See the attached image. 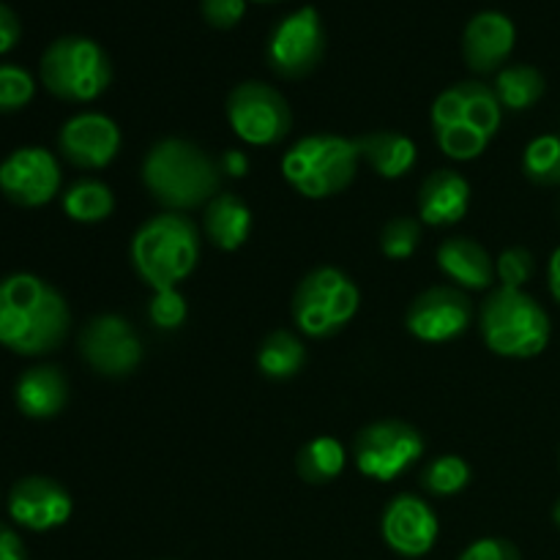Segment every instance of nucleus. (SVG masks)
Instances as JSON below:
<instances>
[{"label": "nucleus", "instance_id": "obj_1", "mask_svg": "<svg viewBox=\"0 0 560 560\" xmlns=\"http://www.w3.org/2000/svg\"><path fill=\"white\" fill-rule=\"evenodd\" d=\"M71 312L60 290L36 273L0 279V345L16 355H47L66 342Z\"/></svg>", "mask_w": 560, "mask_h": 560}, {"label": "nucleus", "instance_id": "obj_2", "mask_svg": "<svg viewBox=\"0 0 560 560\" xmlns=\"http://www.w3.org/2000/svg\"><path fill=\"white\" fill-rule=\"evenodd\" d=\"M142 184L159 206L186 213L219 195L222 167L195 142L167 137L153 142L142 159Z\"/></svg>", "mask_w": 560, "mask_h": 560}, {"label": "nucleus", "instance_id": "obj_3", "mask_svg": "<svg viewBox=\"0 0 560 560\" xmlns=\"http://www.w3.org/2000/svg\"><path fill=\"white\" fill-rule=\"evenodd\" d=\"M200 260V230L178 211L151 217L131 238V266L151 290L178 288Z\"/></svg>", "mask_w": 560, "mask_h": 560}, {"label": "nucleus", "instance_id": "obj_4", "mask_svg": "<svg viewBox=\"0 0 560 560\" xmlns=\"http://www.w3.org/2000/svg\"><path fill=\"white\" fill-rule=\"evenodd\" d=\"M479 331L487 348L503 359H534L550 342V317L525 290L498 288L479 310Z\"/></svg>", "mask_w": 560, "mask_h": 560}, {"label": "nucleus", "instance_id": "obj_5", "mask_svg": "<svg viewBox=\"0 0 560 560\" xmlns=\"http://www.w3.org/2000/svg\"><path fill=\"white\" fill-rule=\"evenodd\" d=\"M359 164V140L342 135H310L284 153L282 175L306 200H326L353 184Z\"/></svg>", "mask_w": 560, "mask_h": 560}, {"label": "nucleus", "instance_id": "obj_6", "mask_svg": "<svg viewBox=\"0 0 560 560\" xmlns=\"http://www.w3.org/2000/svg\"><path fill=\"white\" fill-rule=\"evenodd\" d=\"M42 82L63 102H96L113 82V60L107 49L88 36H60L44 49Z\"/></svg>", "mask_w": 560, "mask_h": 560}, {"label": "nucleus", "instance_id": "obj_7", "mask_svg": "<svg viewBox=\"0 0 560 560\" xmlns=\"http://www.w3.org/2000/svg\"><path fill=\"white\" fill-rule=\"evenodd\" d=\"M361 293L353 279L334 266L306 273L293 293V320L310 339H328L355 317Z\"/></svg>", "mask_w": 560, "mask_h": 560}, {"label": "nucleus", "instance_id": "obj_8", "mask_svg": "<svg viewBox=\"0 0 560 560\" xmlns=\"http://www.w3.org/2000/svg\"><path fill=\"white\" fill-rule=\"evenodd\" d=\"M421 457H424V438L416 427L399 419L366 424L353 443V459L359 474L381 481V485L408 474Z\"/></svg>", "mask_w": 560, "mask_h": 560}, {"label": "nucleus", "instance_id": "obj_9", "mask_svg": "<svg viewBox=\"0 0 560 560\" xmlns=\"http://www.w3.org/2000/svg\"><path fill=\"white\" fill-rule=\"evenodd\" d=\"M230 129L246 145H279L293 129V113L282 93L266 82L246 80L228 96Z\"/></svg>", "mask_w": 560, "mask_h": 560}, {"label": "nucleus", "instance_id": "obj_10", "mask_svg": "<svg viewBox=\"0 0 560 560\" xmlns=\"http://www.w3.org/2000/svg\"><path fill=\"white\" fill-rule=\"evenodd\" d=\"M326 55V25L315 5H301L273 25L266 42V60L284 80H301Z\"/></svg>", "mask_w": 560, "mask_h": 560}, {"label": "nucleus", "instance_id": "obj_11", "mask_svg": "<svg viewBox=\"0 0 560 560\" xmlns=\"http://www.w3.org/2000/svg\"><path fill=\"white\" fill-rule=\"evenodd\" d=\"M142 339L126 317L98 315L82 328L80 355L96 375L126 377L142 364Z\"/></svg>", "mask_w": 560, "mask_h": 560}, {"label": "nucleus", "instance_id": "obj_12", "mask_svg": "<svg viewBox=\"0 0 560 560\" xmlns=\"http://www.w3.org/2000/svg\"><path fill=\"white\" fill-rule=\"evenodd\" d=\"M474 317L476 306L465 290L452 288V284H438V288L416 295L413 304L408 306V315H405V326L421 342L441 345L463 337L474 326Z\"/></svg>", "mask_w": 560, "mask_h": 560}, {"label": "nucleus", "instance_id": "obj_13", "mask_svg": "<svg viewBox=\"0 0 560 560\" xmlns=\"http://www.w3.org/2000/svg\"><path fill=\"white\" fill-rule=\"evenodd\" d=\"M0 191L22 208L47 206L60 191V164L52 151L38 145L16 148L0 164Z\"/></svg>", "mask_w": 560, "mask_h": 560}, {"label": "nucleus", "instance_id": "obj_14", "mask_svg": "<svg viewBox=\"0 0 560 560\" xmlns=\"http://www.w3.org/2000/svg\"><path fill=\"white\" fill-rule=\"evenodd\" d=\"M430 120L432 131L465 126V129H474L492 140L501 129L503 107L492 85H485L479 80H465L438 93L430 107Z\"/></svg>", "mask_w": 560, "mask_h": 560}, {"label": "nucleus", "instance_id": "obj_15", "mask_svg": "<svg viewBox=\"0 0 560 560\" xmlns=\"http://www.w3.org/2000/svg\"><path fill=\"white\" fill-rule=\"evenodd\" d=\"M438 514L424 498L402 495L392 498L386 509H383L381 534L388 550H394L402 558H424L427 552L435 547L438 541Z\"/></svg>", "mask_w": 560, "mask_h": 560}, {"label": "nucleus", "instance_id": "obj_16", "mask_svg": "<svg viewBox=\"0 0 560 560\" xmlns=\"http://www.w3.org/2000/svg\"><path fill=\"white\" fill-rule=\"evenodd\" d=\"M118 124L104 113H80L60 126L58 151L69 164L80 170H102L120 151Z\"/></svg>", "mask_w": 560, "mask_h": 560}, {"label": "nucleus", "instance_id": "obj_17", "mask_svg": "<svg viewBox=\"0 0 560 560\" xmlns=\"http://www.w3.org/2000/svg\"><path fill=\"white\" fill-rule=\"evenodd\" d=\"M71 512H74V503H71L69 490L49 476H25L9 492V517L20 528L36 530V534L66 525Z\"/></svg>", "mask_w": 560, "mask_h": 560}, {"label": "nucleus", "instance_id": "obj_18", "mask_svg": "<svg viewBox=\"0 0 560 560\" xmlns=\"http://www.w3.org/2000/svg\"><path fill=\"white\" fill-rule=\"evenodd\" d=\"M514 42H517V27H514L512 16L498 9L479 11L470 16L463 33L465 63L476 74L501 71V66L512 55Z\"/></svg>", "mask_w": 560, "mask_h": 560}, {"label": "nucleus", "instance_id": "obj_19", "mask_svg": "<svg viewBox=\"0 0 560 560\" xmlns=\"http://www.w3.org/2000/svg\"><path fill=\"white\" fill-rule=\"evenodd\" d=\"M470 208V184L457 170H435L419 189V217L430 228H452Z\"/></svg>", "mask_w": 560, "mask_h": 560}, {"label": "nucleus", "instance_id": "obj_20", "mask_svg": "<svg viewBox=\"0 0 560 560\" xmlns=\"http://www.w3.org/2000/svg\"><path fill=\"white\" fill-rule=\"evenodd\" d=\"M14 402L27 419H55L69 402V381L60 366L38 364L20 375L14 388Z\"/></svg>", "mask_w": 560, "mask_h": 560}, {"label": "nucleus", "instance_id": "obj_21", "mask_svg": "<svg viewBox=\"0 0 560 560\" xmlns=\"http://www.w3.org/2000/svg\"><path fill=\"white\" fill-rule=\"evenodd\" d=\"M438 268L459 290H487L495 282V260L468 235H454L438 246Z\"/></svg>", "mask_w": 560, "mask_h": 560}, {"label": "nucleus", "instance_id": "obj_22", "mask_svg": "<svg viewBox=\"0 0 560 560\" xmlns=\"http://www.w3.org/2000/svg\"><path fill=\"white\" fill-rule=\"evenodd\" d=\"M202 228L208 241L222 252H235L249 241L252 211L233 191H219L202 213Z\"/></svg>", "mask_w": 560, "mask_h": 560}, {"label": "nucleus", "instance_id": "obj_23", "mask_svg": "<svg viewBox=\"0 0 560 560\" xmlns=\"http://www.w3.org/2000/svg\"><path fill=\"white\" fill-rule=\"evenodd\" d=\"M361 162L370 164L381 178L397 180L413 170L419 159V148L408 135L394 129H377L370 135L359 137Z\"/></svg>", "mask_w": 560, "mask_h": 560}, {"label": "nucleus", "instance_id": "obj_24", "mask_svg": "<svg viewBox=\"0 0 560 560\" xmlns=\"http://www.w3.org/2000/svg\"><path fill=\"white\" fill-rule=\"evenodd\" d=\"M545 74L528 63L503 66L495 74V82H492V91H495L501 107L512 109V113H523V109L534 107L545 96Z\"/></svg>", "mask_w": 560, "mask_h": 560}, {"label": "nucleus", "instance_id": "obj_25", "mask_svg": "<svg viewBox=\"0 0 560 560\" xmlns=\"http://www.w3.org/2000/svg\"><path fill=\"white\" fill-rule=\"evenodd\" d=\"M306 364V348L295 334L273 331L268 334L257 350V370L271 381H290Z\"/></svg>", "mask_w": 560, "mask_h": 560}, {"label": "nucleus", "instance_id": "obj_26", "mask_svg": "<svg viewBox=\"0 0 560 560\" xmlns=\"http://www.w3.org/2000/svg\"><path fill=\"white\" fill-rule=\"evenodd\" d=\"M345 463H348L345 446L337 438L328 435L312 438L295 454V470H299V476L306 485H328V481H334L342 474Z\"/></svg>", "mask_w": 560, "mask_h": 560}, {"label": "nucleus", "instance_id": "obj_27", "mask_svg": "<svg viewBox=\"0 0 560 560\" xmlns=\"http://www.w3.org/2000/svg\"><path fill=\"white\" fill-rule=\"evenodd\" d=\"M66 217L80 224H96L113 217L115 195L104 180L80 178L63 191Z\"/></svg>", "mask_w": 560, "mask_h": 560}, {"label": "nucleus", "instance_id": "obj_28", "mask_svg": "<svg viewBox=\"0 0 560 560\" xmlns=\"http://www.w3.org/2000/svg\"><path fill=\"white\" fill-rule=\"evenodd\" d=\"M421 485L430 495L452 498L470 485V465L457 454H441L424 468Z\"/></svg>", "mask_w": 560, "mask_h": 560}, {"label": "nucleus", "instance_id": "obj_29", "mask_svg": "<svg viewBox=\"0 0 560 560\" xmlns=\"http://www.w3.org/2000/svg\"><path fill=\"white\" fill-rule=\"evenodd\" d=\"M523 173L539 186H560V135H541L528 142Z\"/></svg>", "mask_w": 560, "mask_h": 560}, {"label": "nucleus", "instance_id": "obj_30", "mask_svg": "<svg viewBox=\"0 0 560 560\" xmlns=\"http://www.w3.org/2000/svg\"><path fill=\"white\" fill-rule=\"evenodd\" d=\"M421 244V222L413 217L388 219L381 233V249L388 260H408Z\"/></svg>", "mask_w": 560, "mask_h": 560}, {"label": "nucleus", "instance_id": "obj_31", "mask_svg": "<svg viewBox=\"0 0 560 560\" xmlns=\"http://www.w3.org/2000/svg\"><path fill=\"white\" fill-rule=\"evenodd\" d=\"M36 93L31 71L16 63H0V113H16L27 107Z\"/></svg>", "mask_w": 560, "mask_h": 560}, {"label": "nucleus", "instance_id": "obj_32", "mask_svg": "<svg viewBox=\"0 0 560 560\" xmlns=\"http://www.w3.org/2000/svg\"><path fill=\"white\" fill-rule=\"evenodd\" d=\"M148 317L159 331H178L189 317V306L178 288L153 290V299L148 301Z\"/></svg>", "mask_w": 560, "mask_h": 560}, {"label": "nucleus", "instance_id": "obj_33", "mask_svg": "<svg viewBox=\"0 0 560 560\" xmlns=\"http://www.w3.org/2000/svg\"><path fill=\"white\" fill-rule=\"evenodd\" d=\"M536 271V260L528 249L523 246H512V249L501 252V257L495 260V277L501 282V288L509 290H523L530 282Z\"/></svg>", "mask_w": 560, "mask_h": 560}, {"label": "nucleus", "instance_id": "obj_34", "mask_svg": "<svg viewBox=\"0 0 560 560\" xmlns=\"http://www.w3.org/2000/svg\"><path fill=\"white\" fill-rule=\"evenodd\" d=\"M200 11L206 22L217 31H230L246 14V0H200Z\"/></svg>", "mask_w": 560, "mask_h": 560}, {"label": "nucleus", "instance_id": "obj_35", "mask_svg": "<svg viewBox=\"0 0 560 560\" xmlns=\"http://www.w3.org/2000/svg\"><path fill=\"white\" fill-rule=\"evenodd\" d=\"M457 560H523V556L509 539L487 536V539H476L474 545L465 547Z\"/></svg>", "mask_w": 560, "mask_h": 560}, {"label": "nucleus", "instance_id": "obj_36", "mask_svg": "<svg viewBox=\"0 0 560 560\" xmlns=\"http://www.w3.org/2000/svg\"><path fill=\"white\" fill-rule=\"evenodd\" d=\"M22 36V25H20V16L14 14L11 5H5L0 0V55H5L9 49L16 47Z\"/></svg>", "mask_w": 560, "mask_h": 560}, {"label": "nucleus", "instance_id": "obj_37", "mask_svg": "<svg viewBox=\"0 0 560 560\" xmlns=\"http://www.w3.org/2000/svg\"><path fill=\"white\" fill-rule=\"evenodd\" d=\"M0 560H27L25 541L5 523H0Z\"/></svg>", "mask_w": 560, "mask_h": 560}, {"label": "nucleus", "instance_id": "obj_38", "mask_svg": "<svg viewBox=\"0 0 560 560\" xmlns=\"http://www.w3.org/2000/svg\"><path fill=\"white\" fill-rule=\"evenodd\" d=\"M219 167H222V173L233 175V178H244L249 173V156L244 151H224L219 156Z\"/></svg>", "mask_w": 560, "mask_h": 560}, {"label": "nucleus", "instance_id": "obj_39", "mask_svg": "<svg viewBox=\"0 0 560 560\" xmlns=\"http://www.w3.org/2000/svg\"><path fill=\"white\" fill-rule=\"evenodd\" d=\"M547 279H550V293L560 304V246L550 255V266H547Z\"/></svg>", "mask_w": 560, "mask_h": 560}, {"label": "nucleus", "instance_id": "obj_40", "mask_svg": "<svg viewBox=\"0 0 560 560\" xmlns=\"http://www.w3.org/2000/svg\"><path fill=\"white\" fill-rule=\"evenodd\" d=\"M552 523H556V525H558V528H560V498H558L556 509H552Z\"/></svg>", "mask_w": 560, "mask_h": 560}, {"label": "nucleus", "instance_id": "obj_41", "mask_svg": "<svg viewBox=\"0 0 560 560\" xmlns=\"http://www.w3.org/2000/svg\"><path fill=\"white\" fill-rule=\"evenodd\" d=\"M260 3H271V0H260Z\"/></svg>", "mask_w": 560, "mask_h": 560}]
</instances>
